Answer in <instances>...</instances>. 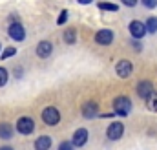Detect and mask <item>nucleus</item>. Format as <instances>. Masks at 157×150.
I'll return each mask as SVG.
<instances>
[{"label":"nucleus","instance_id":"nucleus-15","mask_svg":"<svg viewBox=\"0 0 157 150\" xmlns=\"http://www.w3.org/2000/svg\"><path fill=\"white\" fill-rule=\"evenodd\" d=\"M62 38L66 44H75L77 42V30L75 28H68L64 33H62Z\"/></svg>","mask_w":157,"mask_h":150},{"label":"nucleus","instance_id":"nucleus-10","mask_svg":"<svg viewBox=\"0 0 157 150\" xmlns=\"http://www.w3.org/2000/svg\"><path fill=\"white\" fill-rule=\"evenodd\" d=\"M35 53H37V57H40V59L51 57V53H53V44H51L49 40H40L39 44H37V48H35Z\"/></svg>","mask_w":157,"mask_h":150},{"label":"nucleus","instance_id":"nucleus-24","mask_svg":"<svg viewBox=\"0 0 157 150\" xmlns=\"http://www.w3.org/2000/svg\"><path fill=\"white\" fill-rule=\"evenodd\" d=\"M121 2H122V4H124L126 7H135L139 0H121Z\"/></svg>","mask_w":157,"mask_h":150},{"label":"nucleus","instance_id":"nucleus-4","mask_svg":"<svg viewBox=\"0 0 157 150\" xmlns=\"http://www.w3.org/2000/svg\"><path fill=\"white\" fill-rule=\"evenodd\" d=\"M7 35L9 38H13L15 42H22L26 38V28L20 22H9L7 26Z\"/></svg>","mask_w":157,"mask_h":150},{"label":"nucleus","instance_id":"nucleus-14","mask_svg":"<svg viewBox=\"0 0 157 150\" xmlns=\"http://www.w3.org/2000/svg\"><path fill=\"white\" fill-rule=\"evenodd\" d=\"M51 148V137L49 136H40L35 141V150H49Z\"/></svg>","mask_w":157,"mask_h":150},{"label":"nucleus","instance_id":"nucleus-20","mask_svg":"<svg viewBox=\"0 0 157 150\" xmlns=\"http://www.w3.org/2000/svg\"><path fill=\"white\" fill-rule=\"evenodd\" d=\"M68 17H70V11L68 9H62L60 15H59V18H57V26H64L68 22Z\"/></svg>","mask_w":157,"mask_h":150},{"label":"nucleus","instance_id":"nucleus-11","mask_svg":"<svg viewBox=\"0 0 157 150\" xmlns=\"http://www.w3.org/2000/svg\"><path fill=\"white\" fill-rule=\"evenodd\" d=\"M155 90H154V84L150 82V81H141L139 84H137V95L141 97V99H148L152 93H154Z\"/></svg>","mask_w":157,"mask_h":150},{"label":"nucleus","instance_id":"nucleus-9","mask_svg":"<svg viewBox=\"0 0 157 150\" xmlns=\"http://www.w3.org/2000/svg\"><path fill=\"white\" fill-rule=\"evenodd\" d=\"M113 38H115V33L112 30H99L95 33V42L99 46H110L113 42Z\"/></svg>","mask_w":157,"mask_h":150},{"label":"nucleus","instance_id":"nucleus-23","mask_svg":"<svg viewBox=\"0 0 157 150\" xmlns=\"http://www.w3.org/2000/svg\"><path fill=\"white\" fill-rule=\"evenodd\" d=\"M141 4H143L144 7H148V9H154V7H157V0H141Z\"/></svg>","mask_w":157,"mask_h":150},{"label":"nucleus","instance_id":"nucleus-12","mask_svg":"<svg viewBox=\"0 0 157 150\" xmlns=\"http://www.w3.org/2000/svg\"><path fill=\"white\" fill-rule=\"evenodd\" d=\"M88 137H90V134H88L86 128H77L75 134H73V137H71V143L75 147H84L88 143Z\"/></svg>","mask_w":157,"mask_h":150},{"label":"nucleus","instance_id":"nucleus-7","mask_svg":"<svg viewBox=\"0 0 157 150\" xmlns=\"http://www.w3.org/2000/svg\"><path fill=\"white\" fill-rule=\"evenodd\" d=\"M82 117L86 119H93V117H99V103L97 101H86L80 108Z\"/></svg>","mask_w":157,"mask_h":150},{"label":"nucleus","instance_id":"nucleus-25","mask_svg":"<svg viewBox=\"0 0 157 150\" xmlns=\"http://www.w3.org/2000/svg\"><path fill=\"white\" fill-rule=\"evenodd\" d=\"M77 2L80 4V6H88V4H91L93 0H77Z\"/></svg>","mask_w":157,"mask_h":150},{"label":"nucleus","instance_id":"nucleus-27","mask_svg":"<svg viewBox=\"0 0 157 150\" xmlns=\"http://www.w3.org/2000/svg\"><path fill=\"white\" fill-rule=\"evenodd\" d=\"M0 150H13V147H9V145H4V147H0Z\"/></svg>","mask_w":157,"mask_h":150},{"label":"nucleus","instance_id":"nucleus-18","mask_svg":"<svg viewBox=\"0 0 157 150\" xmlns=\"http://www.w3.org/2000/svg\"><path fill=\"white\" fill-rule=\"evenodd\" d=\"M144 26H146V31L148 33H157V17H150L144 22Z\"/></svg>","mask_w":157,"mask_h":150},{"label":"nucleus","instance_id":"nucleus-22","mask_svg":"<svg viewBox=\"0 0 157 150\" xmlns=\"http://www.w3.org/2000/svg\"><path fill=\"white\" fill-rule=\"evenodd\" d=\"M59 150H75V145H73L71 141H62V143L59 145Z\"/></svg>","mask_w":157,"mask_h":150},{"label":"nucleus","instance_id":"nucleus-16","mask_svg":"<svg viewBox=\"0 0 157 150\" xmlns=\"http://www.w3.org/2000/svg\"><path fill=\"white\" fill-rule=\"evenodd\" d=\"M97 7H99L101 11H112V13H117L119 11V6L113 4V2H99Z\"/></svg>","mask_w":157,"mask_h":150},{"label":"nucleus","instance_id":"nucleus-1","mask_svg":"<svg viewBox=\"0 0 157 150\" xmlns=\"http://www.w3.org/2000/svg\"><path fill=\"white\" fill-rule=\"evenodd\" d=\"M113 112L119 117H126L128 113L132 112V101L126 95H119L113 99Z\"/></svg>","mask_w":157,"mask_h":150},{"label":"nucleus","instance_id":"nucleus-6","mask_svg":"<svg viewBox=\"0 0 157 150\" xmlns=\"http://www.w3.org/2000/svg\"><path fill=\"white\" fill-rule=\"evenodd\" d=\"M115 73H117V77H121V79H128L130 75L133 73V64H132L130 61H126V59L119 61L117 64H115Z\"/></svg>","mask_w":157,"mask_h":150},{"label":"nucleus","instance_id":"nucleus-28","mask_svg":"<svg viewBox=\"0 0 157 150\" xmlns=\"http://www.w3.org/2000/svg\"><path fill=\"white\" fill-rule=\"evenodd\" d=\"M2 49H4V48H2V42H0V53H2Z\"/></svg>","mask_w":157,"mask_h":150},{"label":"nucleus","instance_id":"nucleus-2","mask_svg":"<svg viewBox=\"0 0 157 150\" xmlns=\"http://www.w3.org/2000/svg\"><path fill=\"white\" fill-rule=\"evenodd\" d=\"M42 121L48 124V126H55L60 123V110L57 106H46L42 110Z\"/></svg>","mask_w":157,"mask_h":150},{"label":"nucleus","instance_id":"nucleus-13","mask_svg":"<svg viewBox=\"0 0 157 150\" xmlns=\"http://www.w3.org/2000/svg\"><path fill=\"white\" fill-rule=\"evenodd\" d=\"M13 134H15L13 124H9V123H0V139L7 141V139L13 137Z\"/></svg>","mask_w":157,"mask_h":150},{"label":"nucleus","instance_id":"nucleus-17","mask_svg":"<svg viewBox=\"0 0 157 150\" xmlns=\"http://www.w3.org/2000/svg\"><path fill=\"white\" fill-rule=\"evenodd\" d=\"M13 55H17V48H15V46H7V48L2 49L0 59H2V61H7V59H11Z\"/></svg>","mask_w":157,"mask_h":150},{"label":"nucleus","instance_id":"nucleus-21","mask_svg":"<svg viewBox=\"0 0 157 150\" xmlns=\"http://www.w3.org/2000/svg\"><path fill=\"white\" fill-rule=\"evenodd\" d=\"M7 79H9V73H7V70L0 66V88L7 84Z\"/></svg>","mask_w":157,"mask_h":150},{"label":"nucleus","instance_id":"nucleus-26","mask_svg":"<svg viewBox=\"0 0 157 150\" xmlns=\"http://www.w3.org/2000/svg\"><path fill=\"white\" fill-rule=\"evenodd\" d=\"M133 48H135V49H141V44H139V42H137V38H135V40H133Z\"/></svg>","mask_w":157,"mask_h":150},{"label":"nucleus","instance_id":"nucleus-8","mask_svg":"<svg viewBox=\"0 0 157 150\" xmlns=\"http://www.w3.org/2000/svg\"><path fill=\"white\" fill-rule=\"evenodd\" d=\"M128 30H130V35L133 38H143L148 31H146V26H144V22H141V20H132L130 22V26H128Z\"/></svg>","mask_w":157,"mask_h":150},{"label":"nucleus","instance_id":"nucleus-3","mask_svg":"<svg viewBox=\"0 0 157 150\" xmlns=\"http://www.w3.org/2000/svg\"><path fill=\"white\" fill-rule=\"evenodd\" d=\"M15 130H17L18 134H22V136H29V134L35 132V121H33L31 117H28V115L18 117V121H17V124H15Z\"/></svg>","mask_w":157,"mask_h":150},{"label":"nucleus","instance_id":"nucleus-19","mask_svg":"<svg viewBox=\"0 0 157 150\" xmlns=\"http://www.w3.org/2000/svg\"><path fill=\"white\" fill-rule=\"evenodd\" d=\"M146 106H148V110L157 112V92H154V93L146 99Z\"/></svg>","mask_w":157,"mask_h":150},{"label":"nucleus","instance_id":"nucleus-5","mask_svg":"<svg viewBox=\"0 0 157 150\" xmlns=\"http://www.w3.org/2000/svg\"><path fill=\"white\" fill-rule=\"evenodd\" d=\"M122 134H124V124L121 123V121H113L108 128H106V137L108 139H112V141H117L122 137Z\"/></svg>","mask_w":157,"mask_h":150}]
</instances>
